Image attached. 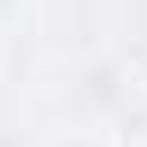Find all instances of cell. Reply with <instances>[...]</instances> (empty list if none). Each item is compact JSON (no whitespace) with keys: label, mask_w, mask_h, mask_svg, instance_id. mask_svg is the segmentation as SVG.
<instances>
[{"label":"cell","mask_w":147,"mask_h":147,"mask_svg":"<svg viewBox=\"0 0 147 147\" xmlns=\"http://www.w3.org/2000/svg\"><path fill=\"white\" fill-rule=\"evenodd\" d=\"M124 147H147V112L124 124Z\"/></svg>","instance_id":"1"}]
</instances>
